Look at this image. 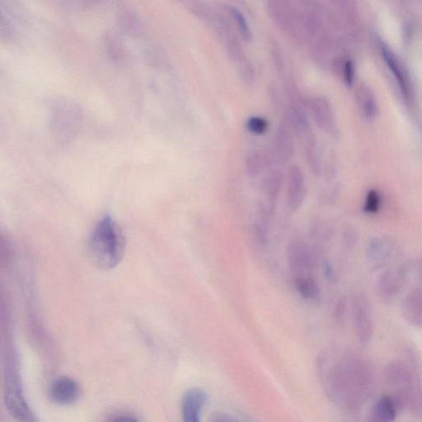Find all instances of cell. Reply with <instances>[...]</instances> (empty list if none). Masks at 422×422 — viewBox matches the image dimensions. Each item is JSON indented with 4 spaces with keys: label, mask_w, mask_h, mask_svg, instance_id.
<instances>
[{
    "label": "cell",
    "mask_w": 422,
    "mask_h": 422,
    "mask_svg": "<svg viewBox=\"0 0 422 422\" xmlns=\"http://www.w3.org/2000/svg\"><path fill=\"white\" fill-rule=\"evenodd\" d=\"M305 140L306 160L312 172L315 175H317L320 170V162L319 160V153H317L316 139L312 133Z\"/></svg>",
    "instance_id": "obj_20"
},
{
    "label": "cell",
    "mask_w": 422,
    "mask_h": 422,
    "mask_svg": "<svg viewBox=\"0 0 422 422\" xmlns=\"http://www.w3.org/2000/svg\"><path fill=\"white\" fill-rule=\"evenodd\" d=\"M309 107L316 126L322 130L329 131L332 127V114L329 103L324 98H312Z\"/></svg>",
    "instance_id": "obj_14"
},
{
    "label": "cell",
    "mask_w": 422,
    "mask_h": 422,
    "mask_svg": "<svg viewBox=\"0 0 422 422\" xmlns=\"http://www.w3.org/2000/svg\"><path fill=\"white\" fill-rule=\"evenodd\" d=\"M325 272L326 276H327V278H329V279H334V278H336L335 272L330 265L326 264Z\"/></svg>",
    "instance_id": "obj_27"
},
{
    "label": "cell",
    "mask_w": 422,
    "mask_h": 422,
    "mask_svg": "<svg viewBox=\"0 0 422 422\" xmlns=\"http://www.w3.org/2000/svg\"><path fill=\"white\" fill-rule=\"evenodd\" d=\"M230 12L233 15V17L236 19L238 28H240L243 37L246 39H250L251 36V33L250 28H248V25L245 17H243L242 14L235 8H232Z\"/></svg>",
    "instance_id": "obj_23"
},
{
    "label": "cell",
    "mask_w": 422,
    "mask_h": 422,
    "mask_svg": "<svg viewBox=\"0 0 422 422\" xmlns=\"http://www.w3.org/2000/svg\"><path fill=\"white\" fill-rule=\"evenodd\" d=\"M352 310L357 337L362 345H368L374 334V320L367 298L363 295H356Z\"/></svg>",
    "instance_id": "obj_5"
},
{
    "label": "cell",
    "mask_w": 422,
    "mask_h": 422,
    "mask_svg": "<svg viewBox=\"0 0 422 422\" xmlns=\"http://www.w3.org/2000/svg\"><path fill=\"white\" fill-rule=\"evenodd\" d=\"M284 175L279 170L272 171L262 182V190L271 198H275L279 194L281 189L283 182H284Z\"/></svg>",
    "instance_id": "obj_19"
},
{
    "label": "cell",
    "mask_w": 422,
    "mask_h": 422,
    "mask_svg": "<svg viewBox=\"0 0 422 422\" xmlns=\"http://www.w3.org/2000/svg\"><path fill=\"white\" fill-rule=\"evenodd\" d=\"M406 280L405 270L387 271L379 276L376 291L384 302H391L398 296Z\"/></svg>",
    "instance_id": "obj_6"
},
{
    "label": "cell",
    "mask_w": 422,
    "mask_h": 422,
    "mask_svg": "<svg viewBox=\"0 0 422 422\" xmlns=\"http://www.w3.org/2000/svg\"><path fill=\"white\" fill-rule=\"evenodd\" d=\"M296 290L304 299L310 301L320 300V291L319 286L312 277L299 276L295 281Z\"/></svg>",
    "instance_id": "obj_16"
},
{
    "label": "cell",
    "mask_w": 422,
    "mask_h": 422,
    "mask_svg": "<svg viewBox=\"0 0 422 422\" xmlns=\"http://www.w3.org/2000/svg\"><path fill=\"white\" fill-rule=\"evenodd\" d=\"M305 178L301 168L292 165L287 175V201L293 211L299 209L305 201Z\"/></svg>",
    "instance_id": "obj_9"
},
{
    "label": "cell",
    "mask_w": 422,
    "mask_h": 422,
    "mask_svg": "<svg viewBox=\"0 0 422 422\" xmlns=\"http://www.w3.org/2000/svg\"><path fill=\"white\" fill-rule=\"evenodd\" d=\"M49 394L54 404L71 405L78 399L79 387L76 380L68 377H61L53 382Z\"/></svg>",
    "instance_id": "obj_11"
},
{
    "label": "cell",
    "mask_w": 422,
    "mask_h": 422,
    "mask_svg": "<svg viewBox=\"0 0 422 422\" xmlns=\"http://www.w3.org/2000/svg\"><path fill=\"white\" fill-rule=\"evenodd\" d=\"M294 132L286 120L280 122L273 141V156L278 163L286 165L295 153Z\"/></svg>",
    "instance_id": "obj_7"
},
{
    "label": "cell",
    "mask_w": 422,
    "mask_h": 422,
    "mask_svg": "<svg viewBox=\"0 0 422 422\" xmlns=\"http://www.w3.org/2000/svg\"><path fill=\"white\" fill-rule=\"evenodd\" d=\"M5 404H6L9 413L17 420L36 421L23 395L18 373L14 364L9 365L7 371Z\"/></svg>",
    "instance_id": "obj_4"
},
{
    "label": "cell",
    "mask_w": 422,
    "mask_h": 422,
    "mask_svg": "<svg viewBox=\"0 0 422 422\" xmlns=\"http://www.w3.org/2000/svg\"><path fill=\"white\" fill-rule=\"evenodd\" d=\"M378 44L382 57H383L387 66H388L392 74H394L397 81H398L402 92L404 93L406 97L408 96V83H406V79L404 72L402 71V68L398 59L396 58L394 52L391 51V49L387 46L383 41H380V40Z\"/></svg>",
    "instance_id": "obj_15"
},
{
    "label": "cell",
    "mask_w": 422,
    "mask_h": 422,
    "mask_svg": "<svg viewBox=\"0 0 422 422\" xmlns=\"http://www.w3.org/2000/svg\"><path fill=\"white\" fill-rule=\"evenodd\" d=\"M355 69L351 61H346L344 68V78L347 86L351 87L354 82Z\"/></svg>",
    "instance_id": "obj_25"
},
{
    "label": "cell",
    "mask_w": 422,
    "mask_h": 422,
    "mask_svg": "<svg viewBox=\"0 0 422 422\" xmlns=\"http://www.w3.org/2000/svg\"><path fill=\"white\" fill-rule=\"evenodd\" d=\"M126 241L120 227L110 216L98 221L89 238L88 251L94 265L111 270L121 262Z\"/></svg>",
    "instance_id": "obj_2"
},
{
    "label": "cell",
    "mask_w": 422,
    "mask_h": 422,
    "mask_svg": "<svg viewBox=\"0 0 422 422\" xmlns=\"http://www.w3.org/2000/svg\"><path fill=\"white\" fill-rule=\"evenodd\" d=\"M247 130L255 134V135H263L268 130V122L264 118L260 117H252L247 122Z\"/></svg>",
    "instance_id": "obj_21"
},
{
    "label": "cell",
    "mask_w": 422,
    "mask_h": 422,
    "mask_svg": "<svg viewBox=\"0 0 422 422\" xmlns=\"http://www.w3.org/2000/svg\"><path fill=\"white\" fill-rule=\"evenodd\" d=\"M399 409L400 406L394 396H383L374 405L372 416L379 422L393 421Z\"/></svg>",
    "instance_id": "obj_13"
},
{
    "label": "cell",
    "mask_w": 422,
    "mask_h": 422,
    "mask_svg": "<svg viewBox=\"0 0 422 422\" xmlns=\"http://www.w3.org/2000/svg\"><path fill=\"white\" fill-rule=\"evenodd\" d=\"M346 310V301L344 299L340 300L339 303H337L334 311V317L337 322L341 324L342 321L344 320Z\"/></svg>",
    "instance_id": "obj_26"
},
{
    "label": "cell",
    "mask_w": 422,
    "mask_h": 422,
    "mask_svg": "<svg viewBox=\"0 0 422 422\" xmlns=\"http://www.w3.org/2000/svg\"><path fill=\"white\" fill-rule=\"evenodd\" d=\"M402 312L409 324L422 327V290L416 289L406 295L402 301Z\"/></svg>",
    "instance_id": "obj_12"
},
{
    "label": "cell",
    "mask_w": 422,
    "mask_h": 422,
    "mask_svg": "<svg viewBox=\"0 0 422 422\" xmlns=\"http://www.w3.org/2000/svg\"><path fill=\"white\" fill-rule=\"evenodd\" d=\"M380 206V197L378 192L371 190L366 196L365 211L370 213H375L379 211Z\"/></svg>",
    "instance_id": "obj_22"
},
{
    "label": "cell",
    "mask_w": 422,
    "mask_h": 422,
    "mask_svg": "<svg viewBox=\"0 0 422 422\" xmlns=\"http://www.w3.org/2000/svg\"><path fill=\"white\" fill-rule=\"evenodd\" d=\"M317 372L322 390L337 408L360 410L375 393L373 369L359 355L340 346H329L317 359Z\"/></svg>",
    "instance_id": "obj_1"
},
{
    "label": "cell",
    "mask_w": 422,
    "mask_h": 422,
    "mask_svg": "<svg viewBox=\"0 0 422 422\" xmlns=\"http://www.w3.org/2000/svg\"><path fill=\"white\" fill-rule=\"evenodd\" d=\"M390 251L383 242H374L368 250V260L375 269H378L388 261Z\"/></svg>",
    "instance_id": "obj_17"
},
{
    "label": "cell",
    "mask_w": 422,
    "mask_h": 422,
    "mask_svg": "<svg viewBox=\"0 0 422 422\" xmlns=\"http://www.w3.org/2000/svg\"><path fill=\"white\" fill-rule=\"evenodd\" d=\"M287 258L291 269L299 276H305L306 272L311 271L314 267V257L310 248L304 242H291L288 246Z\"/></svg>",
    "instance_id": "obj_10"
},
{
    "label": "cell",
    "mask_w": 422,
    "mask_h": 422,
    "mask_svg": "<svg viewBox=\"0 0 422 422\" xmlns=\"http://www.w3.org/2000/svg\"><path fill=\"white\" fill-rule=\"evenodd\" d=\"M253 235H254L256 240L259 242L261 245H266L268 242L267 233L264 226H263L262 223H255L254 226H253Z\"/></svg>",
    "instance_id": "obj_24"
},
{
    "label": "cell",
    "mask_w": 422,
    "mask_h": 422,
    "mask_svg": "<svg viewBox=\"0 0 422 422\" xmlns=\"http://www.w3.org/2000/svg\"><path fill=\"white\" fill-rule=\"evenodd\" d=\"M207 401V394L201 388L188 389L182 397L181 411L183 421L199 422L201 414Z\"/></svg>",
    "instance_id": "obj_8"
},
{
    "label": "cell",
    "mask_w": 422,
    "mask_h": 422,
    "mask_svg": "<svg viewBox=\"0 0 422 422\" xmlns=\"http://www.w3.org/2000/svg\"><path fill=\"white\" fill-rule=\"evenodd\" d=\"M387 384L394 390V397L400 409H406L415 415L422 414V384L413 369L403 361L390 362L386 366Z\"/></svg>",
    "instance_id": "obj_3"
},
{
    "label": "cell",
    "mask_w": 422,
    "mask_h": 422,
    "mask_svg": "<svg viewBox=\"0 0 422 422\" xmlns=\"http://www.w3.org/2000/svg\"><path fill=\"white\" fill-rule=\"evenodd\" d=\"M267 163L266 156L260 151H253L248 153L245 161L246 171L248 176L252 177L259 176Z\"/></svg>",
    "instance_id": "obj_18"
}]
</instances>
